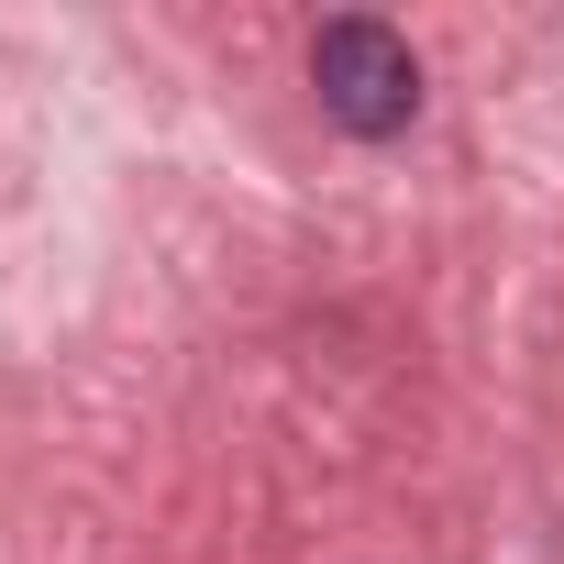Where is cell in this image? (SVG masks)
Segmentation results:
<instances>
[{
    "label": "cell",
    "instance_id": "1",
    "mask_svg": "<svg viewBox=\"0 0 564 564\" xmlns=\"http://www.w3.org/2000/svg\"><path fill=\"white\" fill-rule=\"evenodd\" d=\"M311 89L344 133H399L421 111V56L388 34V23H322L311 45Z\"/></svg>",
    "mask_w": 564,
    "mask_h": 564
}]
</instances>
